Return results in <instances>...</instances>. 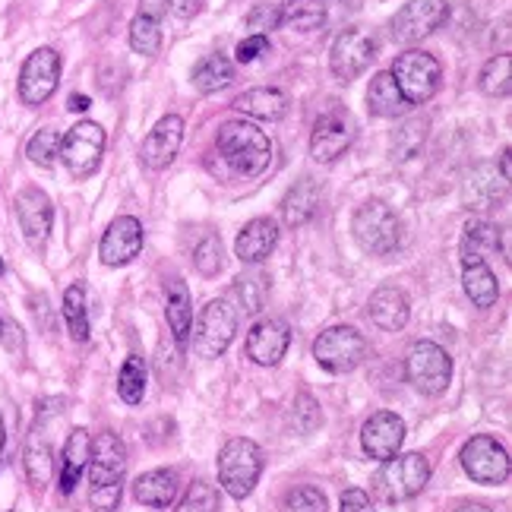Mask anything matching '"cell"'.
Masks as SVG:
<instances>
[{"mask_svg":"<svg viewBox=\"0 0 512 512\" xmlns=\"http://www.w3.org/2000/svg\"><path fill=\"white\" fill-rule=\"evenodd\" d=\"M89 503L95 512H117L127 475V446L117 433L105 430L92 440L89 449Z\"/></svg>","mask_w":512,"mask_h":512,"instance_id":"1","label":"cell"},{"mask_svg":"<svg viewBox=\"0 0 512 512\" xmlns=\"http://www.w3.org/2000/svg\"><path fill=\"white\" fill-rule=\"evenodd\" d=\"M215 149H219V155L234 174H244V177H260L272 162L269 136L247 121L222 124L219 136H215Z\"/></svg>","mask_w":512,"mask_h":512,"instance_id":"2","label":"cell"},{"mask_svg":"<svg viewBox=\"0 0 512 512\" xmlns=\"http://www.w3.org/2000/svg\"><path fill=\"white\" fill-rule=\"evenodd\" d=\"M263 449L247 437H234L219 452V484L228 497L247 500L263 475Z\"/></svg>","mask_w":512,"mask_h":512,"instance_id":"3","label":"cell"},{"mask_svg":"<svg viewBox=\"0 0 512 512\" xmlns=\"http://www.w3.org/2000/svg\"><path fill=\"white\" fill-rule=\"evenodd\" d=\"M351 234L358 247L370 256H386L399 247L402 225L399 215L392 212L383 200H367L351 219Z\"/></svg>","mask_w":512,"mask_h":512,"instance_id":"4","label":"cell"},{"mask_svg":"<svg viewBox=\"0 0 512 512\" xmlns=\"http://www.w3.org/2000/svg\"><path fill=\"white\" fill-rule=\"evenodd\" d=\"M193 332V351L200 354V358H222L228 351V345L234 342V332H238V307H234L228 298H215L209 301L196 323L190 326Z\"/></svg>","mask_w":512,"mask_h":512,"instance_id":"5","label":"cell"},{"mask_svg":"<svg viewBox=\"0 0 512 512\" xmlns=\"http://www.w3.org/2000/svg\"><path fill=\"white\" fill-rule=\"evenodd\" d=\"M430 481V462L421 452H405V456H392L383 462L377 481V494L383 503H405L415 500Z\"/></svg>","mask_w":512,"mask_h":512,"instance_id":"6","label":"cell"},{"mask_svg":"<svg viewBox=\"0 0 512 512\" xmlns=\"http://www.w3.org/2000/svg\"><path fill=\"white\" fill-rule=\"evenodd\" d=\"M370 354L364 332L354 326H329L313 342V358L329 373H351L358 370Z\"/></svg>","mask_w":512,"mask_h":512,"instance_id":"7","label":"cell"},{"mask_svg":"<svg viewBox=\"0 0 512 512\" xmlns=\"http://www.w3.org/2000/svg\"><path fill=\"white\" fill-rule=\"evenodd\" d=\"M389 73H392V80H396V86L405 95L408 105L430 102V98L437 95V89H440V80H443L440 61L433 54H427V51H405V54H399Z\"/></svg>","mask_w":512,"mask_h":512,"instance_id":"8","label":"cell"},{"mask_svg":"<svg viewBox=\"0 0 512 512\" xmlns=\"http://www.w3.org/2000/svg\"><path fill=\"white\" fill-rule=\"evenodd\" d=\"M405 377L421 396H443L452 380V358L437 342H415L405 354Z\"/></svg>","mask_w":512,"mask_h":512,"instance_id":"9","label":"cell"},{"mask_svg":"<svg viewBox=\"0 0 512 512\" xmlns=\"http://www.w3.org/2000/svg\"><path fill=\"white\" fill-rule=\"evenodd\" d=\"M105 143H108V136L102 127L95 121H80L76 127L67 130V136H61V152H57V159L67 165V171L76 177V181H83V177H92L98 171V165H102Z\"/></svg>","mask_w":512,"mask_h":512,"instance_id":"10","label":"cell"},{"mask_svg":"<svg viewBox=\"0 0 512 512\" xmlns=\"http://www.w3.org/2000/svg\"><path fill=\"white\" fill-rule=\"evenodd\" d=\"M459 462L465 468V475L475 484L494 487V484L509 481V452L497 437H490V433L471 437L459 452Z\"/></svg>","mask_w":512,"mask_h":512,"instance_id":"11","label":"cell"},{"mask_svg":"<svg viewBox=\"0 0 512 512\" xmlns=\"http://www.w3.org/2000/svg\"><path fill=\"white\" fill-rule=\"evenodd\" d=\"M61 86V54L54 48H38L26 57L23 70H19V98L23 105L38 108Z\"/></svg>","mask_w":512,"mask_h":512,"instance_id":"12","label":"cell"},{"mask_svg":"<svg viewBox=\"0 0 512 512\" xmlns=\"http://www.w3.org/2000/svg\"><path fill=\"white\" fill-rule=\"evenodd\" d=\"M354 136H358V124H354V117L345 108H329L320 121L313 124V133H310L313 162L332 165L339 155H345L351 149Z\"/></svg>","mask_w":512,"mask_h":512,"instance_id":"13","label":"cell"},{"mask_svg":"<svg viewBox=\"0 0 512 512\" xmlns=\"http://www.w3.org/2000/svg\"><path fill=\"white\" fill-rule=\"evenodd\" d=\"M449 16L446 0H408V4L392 16L389 32L402 45H415L421 38L433 35Z\"/></svg>","mask_w":512,"mask_h":512,"instance_id":"14","label":"cell"},{"mask_svg":"<svg viewBox=\"0 0 512 512\" xmlns=\"http://www.w3.org/2000/svg\"><path fill=\"white\" fill-rule=\"evenodd\" d=\"M373 57H377V38L358 26H351V29L339 32L336 45H332L329 67L342 83H351L373 64Z\"/></svg>","mask_w":512,"mask_h":512,"instance_id":"15","label":"cell"},{"mask_svg":"<svg viewBox=\"0 0 512 512\" xmlns=\"http://www.w3.org/2000/svg\"><path fill=\"white\" fill-rule=\"evenodd\" d=\"M16 219L23 228V238L32 250H42L48 244V234L54 225L51 196L42 187H23L16 193Z\"/></svg>","mask_w":512,"mask_h":512,"instance_id":"16","label":"cell"},{"mask_svg":"<svg viewBox=\"0 0 512 512\" xmlns=\"http://www.w3.org/2000/svg\"><path fill=\"white\" fill-rule=\"evenodd\" d=\"M143 241H146L143 222L133 219V215H117L108 225L102 244H98V256H102L105 266H127L140 256Z\"/></svg>","mask_w":512,"mask_h":512,"instance_id":"17","label":"cell"},{"mask_svg":"<svg viewBox=\"0 0 512 512\" xmlns=\"http://www.w3.org/2000/svg\"><path fill=\"white\" fill-rule=\"evenodd\" d=\"M402 443H405V421L396 411H377V415H370L361 427V446L367 456L377 462L399 456Z\"/></svg>","mask_w":512,"mask_h":512,"instance_id":"18","label":"cell"},{"mask_svg":"<svg viewBox=\"0 0 512 512\" xmlns=\"http://www.w3.org/2000/svg\"><path fill=\"white\" fill-rule=\"evenodd\" d=\"M181 143H184V121L177 114H165L143 140L140 159L149 171H165L174 162V155L181 152Z\"/></svg>","mask_w":512,"mask_h":512,"instance_id":"19","label":"cell"},{"mask_svg":"<svg viewBox=\"0 0 512 512\" xmlns=\"http://www.w3.org/2000/svg\"><path fill=\"white\" fill-rule=\"evenodd\" d=\"M291 345V329L285 320H260L250 332H247V358L260 367H275Z\"/></svg>","mask_w":512,"mask_h":512,"instance_id":"20","label":"cell"},{"mask_svg":"<svg viewBox=\"0 0 512 512\" xmlns=\"http://www.w3.org/2000/svg\"><path fill=\"white\" fill-rule=\"evenodd\" d=\"M367 317L373 320V326H380L383 332H402L408 326L411 317V304L408 294L396 285H383L370 294L367 301Z\"/></svg>","mask_w":512,"mask_h":512,"instance_id":"21","label":"cell"},{"mask_svg":"<svg viewBox=\"0 0 512 512\" xmlns=\"http://www.w3.org/2000/svg\"><path fill=\"white\" fill-rule=\"evenodd\" d=\"M23 462H26V478H29V484L35 490H45L51 484V475H54V452H51V440H48L45 415H42V411H38V421L29 430Z\"/></svg>","mask_w":512,"mask_h":512,"instance_id":"22","label":"cell"},{"mask_svg":"<svg viewBox=\"0 0 512 512\" xmlns=\"http://www.w3.org/2000/svg\"><path fill=\"white\" fill-rule=\"evenodd\" d=\"M279 244V225L272 219H253L244 225V231L234 241V256L244 266H260L263 260H269V253Z\"/></svg>","mask_w":512,"mask_h":512,"instance_id":"23","label":"cell"},{"mask_svg":"<svg viewBox=\"0 0 512 512\" xmlns=\"http://www.w3.org/2000/svg\"><path fill=\"white\" fill-rule=\"evenodd\" d=\"M89 449H92V433L86 427H73L64 440V452H61V494L70 497L80 478L86 475L89 465Z\"/></svg>","mask_w":512,"mask_h":512,"instance_id":"24","label":"cell"},{"mask_svg":"<svg viewBox=\"0 0 512 512\" xmlns=\"http://www.w3.org/2000/svg\"><path fill=\"white\" fill-rule=\"evenodd\" d=\"M177 490H181L177 471L174 468H155V471H146V475L136 478L133 497H136V503H143L149 509H168L177 500Z\"/></svg>","mask_w":512,"mask_h":512,"instance_id":"25","label":"cell"},{"mask_svg":"<svg viewBox=\"0 0 512 512\" xmlns=\"http://www.w3.org/2000/svg\"><path fill=\"white\" fill-rule=\"evenodd\" d=\"M320 196H323V184L313 181V177H301L282 200V222L288 228H304L317 215Z\"/></svg>","mask_w":512,"mask_h":512,"instance_id":"26","label":"cell"},{"mask_svg":"<svg viewBox=\"0 0 512 512\" xmlns=\"http://www.w3.org/2000/svg\"><path fill=\"white\" fill-rule=\"evenodd\" d=\"M165 317H168L174 342L184 348L190 342V326H193V301H190V288L184 279H171L165 285Z\"/></svg>","mask_w":512,"mask_h":512,"instance_id":"27","label":"cell"},{"mask_svg":"<svg viewBox=\"0 0 512 512\" xmlns=\"http://www.w3.org/2000/svg\"><path fill=\"white\" fill-rule=\"evenodd\" d=\"M234 111H241L247 117H256V121H282L288 114V95L282 89H247L244 95L234 98Z\"/></svg>","mask_w":512,"mask_h":512,"instance_id":"28","label":"cell"},{"mask_svg":"<svg viewBox=\"0 0 512 512\" xmlns=\"http://www.w3.org/2000/svg\"><path fill=\"white\" fill-rule=\"evenodd\" d=\"M503 253V231L490 222H468L462 234V266L487 263V256Z\"/></svg>","mask_w":512,"mask_h":512,"instance_id":"29","label":"cell"},{"mask_svg":"<svg viewBox=\"0 0 512 512\" xmlns=\"http://www.w3.org/2000/svg\"><path fill=\"white\" fill-rule=\"evenodd\" d=\"M462 288L468 294V301L487 310L500 301V285H497V275L487 263H468L462 266Z\"/></svg>","mask_w":512,"mask_h":512,"instance_id":"30","label":"cell"},{"mask_svg":"<svg viewBox=\"0 0 512 512\" xmlns=\"http://www.w3.org/2000/svg\"><path fill=\"white\" fill-rule=\"evenodd\" d=\"M367 108L377 114V117H402L411 105L405 102V95L399 92L396 80H392V73H377L370 80V89H367Z\"/></svg>","mask_w":512,"mask_h":512,"instance_id":"31","label":"cell"},{"mask_svg":"<svg viewBox=\"0 0 512 512\" xmlns=\"http://www.w3.org/2000/svg\"><path fill=\"white\" fill-rule=\"evenodd\" d=\"M326 23L323 0H285L279 10V26L294 32H317Z\"/></svg>","mask_w":512,"mask_h":512,"instance_id":"32","label":"cell"},{"mask_svg":"<svg viewBox=\"0 0 512 512\" xmlns=\"http://www.w3.org/2000/svg\"><path fill=\"white\" fill-rule=\"evenodd\" d=\"M231 80H234V64L225 54H209L193 67V86L203 95H212V92L231 86Z\"/></svg>","mask_w":512,"mask_h":512,"instance_id":"33","label":"cell"},{"mask_svg":"<svg viewBox=\"0 0 512 512\" xmlns=\"http://www.w3.org/2000/svg\"><path fill=\"white\" fill-rule=\"evenodd\" d=\"M503 184H506L503 177H497L487 165L475 168L468 174V181H465V206L468 209H490L497 203V190Z\"/></svg>","mask_w":512,"mask_h":512,"instance_id":"34","label":"cell"},{"mask_svg":"<svg viewBox=\"0 0 512 512\" xmlns=\"http://www.w3.org/2000/svg\"><path fill=\"white\" fill-rule=\"evenodd\" d=\"M130 48L143 57H155L162 51V26H159V16L140 10L133 16L130 23Z\"/></svg>","mask_w":512,"mask_h":512,"instance_id":"35","label":"cell"},{"mask_svg":"<svg viewBox=\"0 0 512 512\" xmlns=\"http://www.w3.org/2000/svg\"><path fill=\"white\" fill-rule=\"evenodd\" d=\"M64 320L73 342H89V313H86V288L70 285L64 291Z\"/></svg>","mask_w":512,"mask_h":512,"instance_id":"36","label":"cell"},{"mask_svg":"<svg viewBox=\"0 0 512 512\" xmlns=\"http://www.w3.org/2000/svg\"><path fill=\"white\" fill-rule=\"evenodd\" d=\"M478 86H481V92L490 95V98H503V95H509V89H512V57H509V54L490 57V61L481 67Z\"/></svg>","mask_w":512,"mask_h":512,"instance_id":"37","label":"cell"},{"mask_svg":"<svg viewBox=\"0 0 512 512\" xmlns=\"http://www.w3.org/2000/svg\"><path fill=\"white\" fill-rule=\"evenodd\" d=\"M117 396H121L127 405H140L146 396V364H143V358H136V354H130L121 367V377H117Z\"/></svg>","mask_w":512,"mask_h":512,"instance_id":"38","label":"cell"},{"mask_svg":"<svg viewBox=\"0 0 512 512\" xmlns=\"http://www.w3.org/2000/svg\"><path fill=\"white\" fill-rule=\"evenodd\" d=\"M234 291H238L244 313H260L266 298H269V275H263L260 269L244 272L238 279V285H234Z\"/></svg>","mask_w":512,"mask_h":512,"instance_id":"39","label":"cell"},{"mask_svg":"<svg viewBox=\"0 0 512 512\" xmlns=\"http://www.w3.org/2000/svg\"><path fill=\"white\" fill-rule=\"evenodd\" d=\"M424 136H427V121L424 117H411V121H405L396 130V136H392V155H396V159H411V155H418L424 146Z\"/></svg>","mask_w":512,"mask_h":512,"instance_id":"40","label":"cell"},{"mask_svg":"<svg viewBox=\"0 0 512 512\" xmlns=\"http://www.w3.org/2000/svg\"><path fill=\"white\" fill-rule=\"evenodd\" d=\"M57 152H61V133H57L54 127H42L26 146L29 162L42 165V168H51L57 162Z\"/></svg>","mask_w":512,"mask_h":512,"instance_id":"41","label":"cell"},{"mask_svg":"<svg viewBox=\"0 0 512 512\" xmlns=\"http://www.w3.org/2000/svg\"><path fill=\"white\" fill-rule=\"evenodd\" d=\"M174 512H219V490L209 481H193Z\"/></svg>","mask_w":512,"mask_h":512,"instance_id":"42","label":"cell"},{"mask_svg":"<svg viewBox=\"0 0 512 512\" xmlns=\"http://www.w3.org/2000/svg\"><path fill=\"white\" fill-rule=\"evenodd\" d=\"M193 266L200 269V275H206V279H212V275L222 272V238H219V234H206V238L196 244Z\"/></svg>","mask_w":512,"mask_h":512,"instance_id":"43","label":"cell"},{"mask_svg":"<svg viewBox=\"0 0 512 512\" xmlns=\"http://www.w3.org/2000/svg\"><path fill=\"white\" fill-rule=\"evenodd\" d=\"M329 500L317 487H294L282 500V512H326Z\"/></svg>","mask_w":512,"mask_h":512,"instance_id":"44","label":"cell"},{"mask_svg":"<svg viewBox=\"0 0 512 512\" xmlns=\"http://www.w3.org/2000/svg\"><path fill=\"white\" fill-rule=\"evenodd\" d=\"M323 421V411L320 405L313 402V396H307V392H301L298 402H294V424H298L301 433H310L313 427H320Z\"/></svg>","mask_w":512,"mask_h":512,"instance_id":"45","label":"cell"},{"mask_svg":"<svg viewBox=\"0 0 512 512\" xmlns=\"http://www.w3.org/2000/svg\"><path fill=\"white\" fill-rule=\"evenodd\" d=\"M269 51V38L266 35H247L244 42L238 45V61L241 64H253L256 57Z\"/></svg>","mask_w":512,"mask_h":512,"instance_id":"46","label":"cell"},{"mask_svg":"<svg viewBox=\"0 0 512 512\" xmlns=\"http://www.w3.org/2000/svg\"><path fill=\"white\" fill-rule=\"evenodd\" d=\"M247 26L253 29V35H266V29L279 26V10H269V7H256L247 16Z\"/></svg>","mask_w":512,"mask_h":512,"instance_id":"47","label":"cell"},{"mask_svg":"<svg viewBox=\"0 0 512 512\" xmlns=\"http://www.w3.org/2000/svg\"><path fill=\"white\" fill-rule=\"evenodd\" d=\"M339 512H377V509H373V503H370V497L364 494V490L351 487L342 494V509Z\"/></svg>","mask_w":512,"mask_h":512,"instance_id":"48","label":"cell"},{"mask_svg":"<svg viewBox=\"0 0 512 512\" xmlns=\"http://www.w3.org/2000/svg\"><path fill=\"white\" fill-rule=\"evenodd\" d=\"M0 345H7L10 351H23V336H19V326L13 320L0 317Z\"/></svg>","mask_w":512,"mask_h":512,"instance_id":"49","label":"cell"},{"mask_svg":"<svg viewBox=\"0 0 512 512\" xmlns=\"http://www.w3.org/2000/svg\"><path fill=\"white\" fill-rule=\"evenodd\" d=\"M206 0H168V7L177 19H193L196 13L203 10Z\"/></svg>","mask_w":512,"mask_h":512,"instance_id":"50","label":"cell"},{"mask_svg":"<svg viewBox=\"0 0 512 512\" xmlns=\"http://www.w3.org/2000/svg\"><path fill=\"white\" fill-rule=\"evenodd\" d=\"M89 105H92V102H89L86 95H70V105H67V108H70V111H86Z\"/></svg>","mask_w":512,"mask_h":512,"instance_id":"51","label":"cell"},{"mask_svg":"<svg viewBox=\"0 0 512 512\" xmlns=\"http://www.w3.org/2000/svg\"><path fill=\"white\" fill-rule=\"evenodd\" d=\"M456 512H494V509H487V506H481V503H468V506H459Z\"/></svg>","mask_w":512,"mask_h":512,"instance_id":"52","label":"cell"},{"mask_svg":"<svg viewBox=\"0 0 512 512\" xmlns=\"http://www.w3.org/2000/svg\"><path fill=\"white\" fill-rule=\"evenodd\" d=\"M4 443H7V430H4V418H0V459H4Z\"/></svg>","mask_w":512,"mask_h":512,"instance_id":"53","label":"cell"},{"mask_svg":"<svg viewBox=\"0 0 512 512\" xmlns=\"http://www.w3.org/2000/svg\"><path fill=\"white\" fill-rule=\"evenodd\" d=\"M0 275H4V260H0Z\"/></svg>","mask_w":512,"mask_h":512,"instance_id":"54","label":"cell"}]
</instances>
